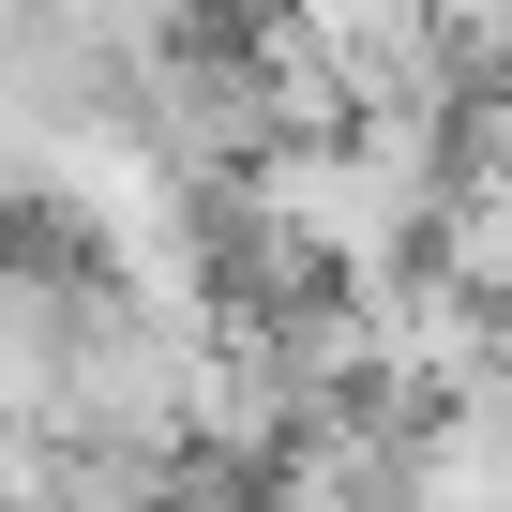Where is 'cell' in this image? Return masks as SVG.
Wrapping results in <instances>:
<instances>
[{
  "label": "cell",
  "mask_w": 512,
  "mask_h": 512,
  "mask_svg": "<svg viewBox=\"0 0 512 512\" xmlns=\"http://www.w3.org/2000/svg\"><path fill=\"white\" fill-rule=\"evenodd\" d=\"M422 16H437V61L467 91H512V0H422Z\"/></svg>",
  "instance_id": "1"
}]
</instances>
